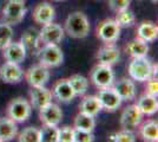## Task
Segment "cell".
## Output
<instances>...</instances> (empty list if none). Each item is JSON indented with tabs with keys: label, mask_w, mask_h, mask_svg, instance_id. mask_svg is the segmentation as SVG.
Returning a JSON list of instances; mask_svg holds the SVG:
<instances>
[{
	"label": "cell",
	"mask_w": 158,
	"mask_h": 142,
	"mask_svg": "<svg viewBox=\"0 0 158 142\" xmlns=\"http://www.w3.org/2000/svg\"><path fill=\"white\" fill-rule=\"evenodd\" d=\"M76 96H83L86 94L87 89H89V81L87 78L81 76V75H73L70 78H67Z\"/></svg>",
	"instance_id": "cell-28"
},
{
	"label": "cell",
	"mask_w": 158,
	"mask_h": 142,
	"mask_svg": "<svg viewBox=\"0 0 158 142\" xmlns=\"http://www.w3.org/2000/svg\"><path fill=\"white\" fill-rule=\"evenodd\" d=\"M146 84V88H145V94L151 95V96H155L157 97L158 96V82L157 78H150Z\"/></svg>",
	"instance_id": "cell-37"
},
{
	"label": "cell",
	"mask_w": 158,
	"mask_h": 142,
	"mask_svg": "<svg viewBox=\"0 0 158 142\" xmlns=\"http://www.w3.org/2000/svg\"><path fill=\"white\" fill-rule=\"evenodd\" d=\"M139 133L144 141L156 142L158 140V123L153 120L146 121L140 127Z\"/></svg>",
	"instance_id": "cell-26"
},
{
	"label": "cell",
	"mask_w": 158,
	"mask_h": 142,
	"mask_svg": "<svg viewBox=\"0 0 158 142\" xmlns=\"http://www.w3.org/2000/svg\"><path fill=\"white\" fill-rule=\"evenodd\" d=\"M119 58H120V51L113 44H106L104 46H102L97 54V59L99 64H104L109 67L114 65L119 61Z\"/></svg>",
	"instance_id": "cell-17"
},
{
	"label": "cell",
	"mask_w": 158,
	"mask_h": 142,
	"mask_svg": "<svg viewBox=\"0 0 158 142\" xmlns=\"http://www.w3.org/2000/svg\"><path fill=\"white\" fill-rule=\"evenodd\" d=\"M64 32L76 39L85 38L90 32V23L87 17L80 11H76L69 14L65 20Z\"/></svg>",
	"instance_id": "cell-1"
},
{
	"label": "cell",
	"mask_w": 158,
	"mask_h": 142,
	"mask_svg": "<svg viewBox=\"0 0 158 142\" xmlns=\"http://www.w3.org/2000/svg\"><path fill=\"white\" fill-rule=\"evenodd\" d=\"M125 50L132 58L145 57L149 52V45H148L146 41H142L139 38H135V39H132L131 41L127 43Z\"/></svg>",
	"instance_id": "cell-25"
},
{
	"label": "cell",
	"mask_w": 158,
	"mask_h": 142,
	"mask_svg": "<svg viewBox=\"0 0 158 142\" xmlns=\"http://www.w3.org/2000/svg\"><path fill=\"white\" fill-rule=\"evenodd\" d=\"M54 2H60V1H65V0H52Z\"/></svg>",
	"instance_id": "cell-38"
},
{
	"label": "cell",
	"mask_w": 158,
	"mask_h": 142,
	"mask_svg": "<svg viewBox=\"0 0 158 142\" xmlns=\"http://www.w3.org/2000/svg\"><path fill=\"white\" fill-rule=\"evenodd\" d=\"M40 130V142H58V130L57 126L44 124Z\"/></svg>",
	"instance_id": "cell-30"
},
{
	"label": "cell",
	"mask_w": 158,
	"mask_h": 142,
	"mask_svg": "<svg viewBox=\"0 0 158 142\" xmlns=\"http://www.w3.org/2000/svg\"><path fill=\"white\" fill-rule=\"evenodd\" d=\"M136 105L138 107L140 113L143 115L146 116H152L156 114L158 110V102L157 97L151 96V95L144 94L138 98V101L136 103Z\"/></svg>",
	"instance_id": "cell-21"
},
{
	"label": "cell",
	"mask_w": 158,
	"mask_h": 142,
	"mask_svg": "<svg viewBox=\"0 0 158 142\" xmlns=\"http://www.w3.org/2000/svg\"><path fill=\"white\" fill-rule=\"evenodd\" d=\"M26 13L25 0H8L2 8V15L5 23L10 25H17L24 19Z\"/></svg>",
	"instance_id": "cell-5"
},
{
	"label": "cell",
	"mask_w": 158,
	"mask_h": 142,
	"mask_svg": "<svg viewBox=\"0 0 158 142\" xmlns=\"http://www.w3.org/2000/svg\"><path fill=\"white\" fill-rule=\"evenodd\" d=\"M52 95L58 101L64 102V103L71 102L76 97V94H74V91H73L72 87H71V84H70L67 78L59 80L54 84Z\"/></svg>",
	"instance_id": "cell-18"
},
{
	"label": "cell",
	"mask_w": 158,
	"mask_h": 142,
	"mask_svg": "<svg viewBox=\"0 0 158 142\" xmlns=\"http://www.w3.org/2000/svg\"><path fill=\"white\" fill-rule=\"evenodd\" d=\"M109 140L116 142H135L136 141V136L130 130L122 129L119 133H116V134H112V135L109 136Z\"/></svg>",
	"instance_id": "cell-33"
},
{
	"label": "cell",
	"mask_w": 158,
	"mask_h": 142,
	"mask_svg": "<svg viewBox=\"0 0 158 142\" xmlns=\"http://www.w3.org/2000/svg\"><path fill=\"white\" fill-rule=\"evenodd\" d=\"M152 65L151 62L145 57H137L132 58L129 64V75L133 81L137 82H146L152 78Z\"/></svg>",
	"instance_id": "cell-3"
},
{
	"label": "cell",
	"mask_w": 158,
	"mask_h": 142,
	"mask_svg": "<svg viewBox=\"0 0 158 142\" xmlns=\"http://www.w3.org/2000/svg\"><path fill=\"white\" fill-rule=\"evenodd\" d=\"M24 77V71L19 64L6 62L0 68V80L7 84H17Z\"/></svg>",
	"instance_id": "cell-13"
},
{
	"label": "cell",
	"mask_w": 158,
	"mask_h": 142,
	"mask_svg": "<svg viewBox=\"0 0 158 142\" xmlns=\"http://www.w3.org/2000/svg\"><path fill=\"white\" fill-rule=\"evenodd\" d=\"M152 1H153V2H157L158 0H152Z\"/></svg>",
	"instance_id": "cell-39"
},
{
	"label": "cell",
	"mask_w": 158,
	"mask_h": 142,
	"mask_svg": "<svg viewBox=\"0 0 158 142\" xmlns=\"http://www.w3.org/2000/svg\"><path fill=\"white\" fill-rule=\"evenodd\" d=\"M120 27L114 19H105L97 27V37L105 44H113L118 41Z\"/></svg>",
	"instance_id": "cell-8"
},
{
	"label": "cell",
	"mask_w": 158,
	"mask_h": 142,
	"mask_svg": "<svg viewBox=\"0 0 158 142\" xmlns=\"http://www.w3.org/2000/svg\"><path fill=\"white\" fill-rule=\"evenodd\" d=\"M114 20L119 25V27L122 28V27L133 26L136 18H135V14H133L132 11H130L129 8H125V10H122V11L117 12Z\"/></svg>",
	"instance_id": "cell-29"
},
{
	"label": "cell",
	"mask_w": 158,
	"mask_h": 142,
	"mask_svg": "<svg viewBox=\"0 0 158 142\" xmlns=\"http://www.w3.org/2000/svg\"><path fill=\"white\" fill-rule=\"evenodd\" d=\"M158 37V27L152 21H143L137 27V38L146 43L156 41Z\"/></svg>",
	"instance_id": "cell-23"
},
{
	"label": "cell",
	"mask_w": 158,
	"mask_h": 142,
	"mask_svg": "<svg viewBox=\"0 0 158 142\" xmlns=\"http://www.w3.org/2000/svg\"><path fill=\"white\" fill-rule=\"evenodd\" d=\"M122 101H132L136 97V85L130 78H122L113 87Z\"/></svg>",
	"instance_id": "cell-20"
},
{
	"label": "cell",
	"mask_w": 158,
	"mask_h": 142,
	"mask_svg": "<svg viewBox=\"0 0 158 142\" xmlns=\"http://www.w3.org/2000/svg\"><path fill=\"white\" fill-rule=\"evenodd\" d=\"M74 128L72 127H63L58 130V142H73Z\"/></svg>",
	"instance_id": "cell-35"
},
{
	"label": "cell",
	"mask_w": 158,
	"mask_h": 142,
	"mask_svg": "<svg viewBox=\"0 0 158 142\" xmlns=\"http://www.w3.org/2000/svg\"><path fill=\"white\" fill-rule=\"evenodd\" d=\"M40 41L44 44H59L64 38V28L52 21L43 25L39 31Z\"/></svg>",
	"instance_id": "cell-11"
},
{
	"label": "cell",
	"mask_w": 158,
	"mask_h": 142,
	"mask_svg": "<svg viewBox=\"0 0 158 142\" xmlns=\"http://www.w3.org/2000/svg\"><path fill=\"white\" fill-rule=\"evenodd\" d=\"M91 82L98 89L109 88L113 85L114 82V72L112 70V67L98 64L92 69L91 71Z\"/></svg>",
	"instance_id": "cell-6"
},
{
	"label": "cell",
	"mask_w": 158,
	"mask_h": 142,
	"mask_svg": "<svg viewBox=\"0 0 158 142\" xmlns=\"http://www.w3.org/2000/svg\"><path fill=\"white\" fill-rule=\"evenodd\" d=\"M143 116L144 115L140 113L138 107L136 104H131L126 107L120 115V127L122 129L133 131L140 126L143 121Z\"/></svg>",
	"instance_id": "cell-7"
},
{
	"label": "cell",
	"mask_w": 158,
	"mask_h": 142,
	"mask_svg": "<svg viewBox=\"0 0 158 142\" xmlns=\"http://www.w3.org/2000/svg\"><path fill=\"white\" fill-rule=\"evenodd\" d=\"M131 0H109V6L113 12H119L122 10L129 8Z\"/></svg>",
	"instance_id": "cell-36"
},
{
	"label": "cell",
	"mask_w": 158,
	"mask_h": 142,
	"mask_svg": "<svg viewBox=\"0 0 158 142\" xmlns=\"http://www.w3.org/2000/svg\"><path fill=\"white\" fill-rule=\"evenodd\" d=\"M6 113L7 117H10L12 121L15 123H23L30 118L32 114V105L25 98L17 97L8 103Z\"/></svg>",
	"instance_id": "cell-2"
},
{
	"label": "cell",
	"mask_w": 158,
	"mask_h": 142,
	"mask_svg": "<svg viewBox=\"0 0 158 142\" xmlns=\"http://www.w3.org/2000/svg\"><path fill=\"white\" fill-rule=\"evenodd\" d=\"M94 141V135L92 131H85L80 129H74L73 142H92Z\"/></svg>",
	"instance_id": "cell-34"
},
{
	"label": "cell",
	"mask_w": 158,
	"mask_h": 142,
	"mask_svg": "<svg viewBox=\"0 0 158 142\" xmlns=\"http://www.w3.org/2000/svg\"><path fill=\"white\" fill-rule=\"evenodd\" d=\"M18 135L17 123L10 117L0 118V142L11 141Z\"/></svg>",
	"instance_id": "cell-22"
},
{
	"label": "cell",
	"mask_w": 158,
	"mask_h": 142,
	"mask_svg": "<svg viewBox=\"0 0 158 142\" xmlns=\"http://www.w3.org/2000/svg\"><path fill=\"white\" fill-rule=\"evenodd\" d=\"M102 109H105L106 111H116L117 109L120 107L122 104V98L120 96L117 94V91L114 90L113 87H109V88L100 89L99 94L97 95Z\"/></svg>",
	"instance_id": "cell-9"
},
{
	"label": "cell",
	"mask_w": 158,
	"mask_h": 142,
	"mask_svg": "<svg viewBox=\"0 0 158 142\" xmlns=\"http://www.w3.org/2000/svg\"><path fill=\"white\" fill-rule=\"evenodd\" d=\"M25 80L31 87H43L50 80V70L41 64L33 65L25 72Z\"/></svg>",
	"instance_id": "cell-10"
},
{
	"label": "cell",
	"mask_w": 158,
	"mask_h": 142,
	"mask_svg": "<svg viewBox=\"0 0 158 142\" xmlns=\"http://www.w3.org/2000/svg\"><path fill=\"white\" fill-rule=\"evenodd\" d=\"M54 19V8L50 2H40L33 11V20L37 24L45 25Z\"/></svg>",
	"instance_id": "cell-19"
},
{
	"label": "cell",
	"mask_w": 158,
	"mask_h": 142,
	"mask_svg": "<svg viewBox=\"0 0 158 142\" xmlns=\"http://www.w3.org/2000/svg\"><path fill=\"white\" fill-rule=\"evenodd\" d=\"M39 118L43 124L58 126L63 118V111L58 104L50 102L39 109Z\"/></svg>",
	"instance_id": "cell-12"
},
{
	"label": "cell",
	"mask_w": 158,
	"mask_h": 142,
	"mask_svg": "<svg viewBox=\"0 0 158 142\" xmlns=\"http://www.w3.org/2000/svg\"><path fill=\"white\" fill-rule=\"evenodd\" d=\"M12 37H13L12 26L7 23L0 24V50H4L12 41Z\"/></svg>",
	"instance_id": "cell-32"
},
{
	"label": "cell",
	"mask_w": 158,
	"mask_h": 142,
	"mask_svg": "<svg viewBox=\"0 0 158 142\" xmlns=\"http://www.w3.org/2000/svg\"><path fill=\"white\" fill-rule=\"evenodd\" d=\"M100 110H102V105L97 96H85L79 104V113L93 116V117L98 115Z\"/></svg>",
	"instance_id": "cell-24"
},
{
	"label": "cell",
	"mask_w": 158,
	"mask_h": 142,
	"mask_svg": "<svg viewBox=\"0 0 158 142\" xmlns=\"http://www.w3.org/2000/svg\"><path fill=\"white\" fill-rule=\"evenodd\" d=\"M2 56L6 59V62L20 64L26 58V50L24 45L20 41H11L4 50H2Z\"/></svg>",
	"instance_id": "cell-15"
},
{
	"label": "cell",
	"mask_w": 158,
	"mask_h": 142,
	"mask_svg": "<svg viewBox=\"0 0 158 142\" xmlns=\"http://www.w3.org/2000/svg\"><path fill=\"white\" fill-rule=\"evenodd\" d=\"M96 127V120L93 116L86 115L83 113H79L78 115L74 117L73 122V128L85 130V131H93Z\"/></svg>",
	"instance_id": "cell-27"
},
{
	"label": "cell",
	"mask_w": 158,
	"mask_h": 142,
	"mask_svg": "<svg viewBox=\"0 0 158 142\" xmlns=\"http://www.w3.org/2000/svg\"><path fill=\"white\" fill-rule=\"evenodd\" d=\"M18 141L40 142V130L35 127H27L18 135Z\"/></svg>",
	"instance_id": "cell-31"
},
{
	"label": "cell",
	"mask_w": 158,
	"mask_h": 142,
	"mask_svg": "<svg viewBox=\"0 0 158 142\" xmlns=\"http://www.w3.org/2000/svg\"><path fill=\"white\" fill-rule=\"evenodd\" d=\"M52 97L53 95L51 93V90L45 88V85H43V87H31L30 101H31V105L33 108L39 110L44 105H46L47 103L52 102Z\"/></svg>",
	"instance_id": "cell-14"
},
{
	"label": "cell",
	"mask_w": 158,
	"mask_h": 142,
	"mask_svg": "<svg viewBox=\"0 0 158 142\" xmlns=\"http://www.w3.org/2000/svg\"><path fill=\"white\" fill-rule=\"evenodd\" d=\"M20 43L24 45L26 52H31V54H37L39 52L40 50V36H39V31L34 27H30L27 28L26 31L23 33L21 36V39H20Z\"/></svg>",
	"instance_id": "cell-16"
},
{
	"label": "cell",
	"mask_w": 158,
	"mask_h": 142,
	"mask_svg": "<svg viewBox=\"0 0 158 142\" xmlns=\"http://www.w3.org/2000/svg\"><path fill=\"white\" fill-rule=\"evenodd\" d=\"M39 64L46 68H57L64 61V54L58 44H44L38 52Z\"/></svg>",
	"instance_id": "cell-4"
}]
</instances>
